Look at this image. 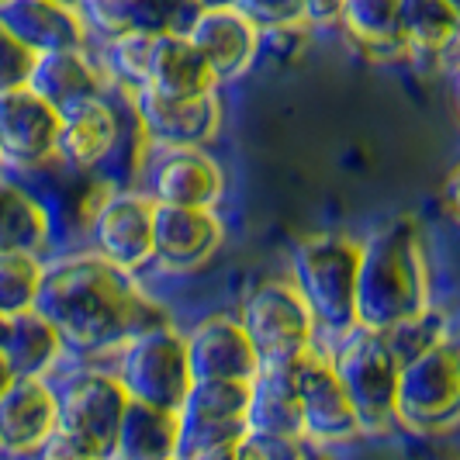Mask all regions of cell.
<instances>
[{
    "label": "cell",
    "mask_w": 460,
    "mask_h": 460,
    "mask_svg": "<svg viewBox=\"0 0 460 460\" xmlns=\"http://www.w3.org/2000/svg\"><path fill=\"white\" fill-rule=\"evenodd\" d=\"M31 308L52 323L63 343L87 353L128 343L138 332L166 323L163 308L138 291L132 274L97 253L73 256L42 270Z\"/></svg>",
    "instance_id": "6da1fadb"
},
{
    "label": "cell",
    "mask_w": 460,
    "mask_h": 460,
    "mask_svg": "<svg viewBox=\"0 0 460 460\" xmlns=\"http://www.w3.org/2000/svg\"><path fill=\"white\" fill-rule=\"evenodd\" d=\"M429 308V274L422 239L409 218H394L357 250V325L385 332Z\"/></svg>",
    "instance_id": "7a4b0ae2"
},
{
    "label": "cell",
    "mask_w": 460,
    "mask_h": 460,
    "mask_svg": "<svg viewBox=\"0 0 460 460\" xmlns=\"http://www.w3.org/2000/svg\"><path fill=\"white\" fill-rule=\"evenodd\" d=\"M357 243L340 235H308L295 246V291L308 305L315 325L336 336L357 329Z\"/></svg>",
    "instance_id": "3957f363"
},
{
    "label": "cell",
    "mask_w": 460,
    "mask_h": 460,
    "mask_svg": "<svg viewBox=\"0 0 460 460\" xmlns=\"http://www.w3.org/2000/svg\"><path fill=\"white\" fill-rule=\"evenodd\" d=\"M332 370L353 405L360 433H388L394 419V385L398 364L381 332L349 329L340 353L332 357Z\"/></svg>",
    "instance_id": "277c9868"
},
{
    "label": "cell",
    "mask_w": 460,
    "mask_h": 460,
    "mask_svg": "<svg viewBox=\"0 0 460 460\" xmlns=\"http://www.w3.org/2000/svg\"><path fill=\"white\" fill-rule=\"evenodd\" d=\"M239 325L256 349L260 367L295 364L301 353L315 349V319L301 301L295 284L263 280L243 301Z\"/></svg>",
    "instance_id": "5b68a950"
},
{
    "label": "cell",
    "mask_w": 460,
    "mask_h": 460,
    "mask_svg": "<svg viewBox=\"0 0 460 460\" xmlns=\"http://www.w3.org/2000/svg\"><path fill=\"white\" fill-rule=\"evenodd\" d=\"M118 385L125 388L128 402L177 412L184 405V394L190 388V367H187L184 336L170 323L153 325L146 332L132 336L125 343Z\"/></svg>",
    "instance_id": "8992f818"
},
{
    "label": "cell",
    "mask_w": 460,
    "mask_h": 460,
    "mask_svg": "<svg viewBox=\"0 0 460 460\" xmlns=\"http://www.w3.org/2000/svg\"><path fill=\"white\" fill-rule=\"evenodd\" d=\"M460 364L450 343L429 346L398 367L394 385V419L419 433H439L457 422Z\"/></svg>",
    "instance_id": "52a82bcc"
},
{
    "label": "cell",
    "mask_w": 460,
    "mask_h": 460,
    "mask_svg": "<svg viewBox=\"0 0 460 460\" xmlns=\"http://www.w3.org/2000/svg\"><path fill=\"white\" fill-rule=\"evenodd\" d=\"M246 381H190L177 409V460L229 447L246 437Z\"/></svg>",
    "instance_id": "ba28073f"
},
{
    "label": "cell",
    "mask_w": 460,
    "mask_h": 460,
    "mask_svg": "<svg viewBox=\"0 0 460 460\" xmlns=\"http://www.w3.org/2000/svg\"><path fill=\"white\" fill-rule=\"evenodd\" d=\"M59 398V426L84 439L101 460L111 457L118 426L128 409V394L111 374H80Z\"/></svg>",
    "instance_id": "9c48e42d"
},
{
    "label": "cell",
    "mask_w": 460,
    "mask_h": 460,
    "mask_svg": "<svg viewBox=\"0 0 460 460\" xmlns=\"http://www.w3.org/2000/svg\"><path fill=\"white\" fill-rule=\"evenodd\" d=\"M222 222L211 208L156 205L149 232V260H156L170 274H194L222 246Z\"/></svg>",
    "instance_id": "30bf717a"
},
{
    "label": "cell",
    "mask_w": 460,
    "mask_h": 460,
    "mask_svg": "<svg viewBox=\"0 0 460 460\" xmlns=\"http://www.w3.org/2000/svg\"><path fill=\"white\" fill-rule=\"evenodd\" d=\"M136 118L142 136L160 149H201L218 136L222 108L215 101V91L198 97L136 91Z\"/></svg>",
    "instance_id": "8fae6325"
},
{
    "label": "cell",
    "mask_w": 460,
    "mask_h": 460,
    "mask_svg": "<svg viewBox=\"0 0 460 460\" xmlns=\"http://www.w3.org/2000/svg\"><path fill=\"white\" fill-rule=\"evenodd\" d=\"M291 370H295V392H298L305 437L346 439L360 433L353 405H349L329 357H323L319 349H308L291 364Z\"/></svg>",
    "instance_id": "7c38bea8"
},
{
    "label": "cell",
    "mask_w": 460,
    "mask_h": 460,
    "mask_svg": "<svg viewBox=\"0 0 460 460\" xmlns=\"http://www.w3.org/2000/svg\"><path fill=\"white\" fill-rule=\"evenodd\" d=\"M190 381H253L260 374L256 349L250 346L239 319L208 315L184 340Z\"/></svg>",
    "instance_id": "4fadbf2b"
},
{
    "label": "cell",
    "mask_w": 460,
    "mask_h": 460,
    "mask_svg": "<svg viewBox=\"0 0 460 460\" xmlns=\"http://www.w3.org/2000/svg\"><path fill=\"white\" fill-rule=\"evenodd\" d=\"M59 111L28 87L0 93V160L35 166L56 153Z\"/></svg>",
    "instance_id": "5bb4252c"
},
{
    "label": "cell",
    "mask_w": 460,
    "mask_h": 460,
    "mask_svg": "<svg viewBox=\"0 0 460 460\" xmlns=\"http://www.w3.org/2000/svg\"><path fill=\"white\" fill-rule=\"evenodd\" d=\"M153 198L142 194H111L93 211L91 226L97 256L111 267L132 274L149 263V232H153Z\"/></svg>",
    "instance_id": "9a60e30c"
},
{
    "label": "cell",
    "mask_w": 460,
    "mask_h": 460,
    "mask_svg": "<svg viewBox=\"0 0 460 460\" xmlns=\"http://www.w3.org/2000/svg\"><path fill=\"white\" fill-rule=\"evenodd\" d=\"M187 42L215 73V80L243 76L260 52V31L235 7H208L184 31Z\"/></svg>",
    "instance_id": "2e32d148"
},
{
    "label": "cell",
    "mask_w": 460,
    "mask_h": 460,
    "mask_svg": "<svg viewBox=\"0 0 460 460\" xmlns=\"http://www.w3.org/2000/svg\"><path fill=\"white\" fill-rule=\"evenodd\" d=\"M84 24H93L108 39L115 35H184L198 18L194 0H80Z\"/></svg>",
    "instance_id": "e0dca14e"
},
{
    "label": "cell",
    "mask_w": 460,
    "mask_h": 460,
    "mask_svg": "<svg viewBox=\"0 0 460 460\" xmlns=\"http://www.w3.org/2000/svg\"><path fill=\"white\" fill-rule=\"evenodd\" d=\"M59 426V398L42 377H11L0 392V447L11 454H35Z\"/></svg>",
    "instance_id": "ac0fdd59"
},
{
    "label": "cell",
    "mask_w": 460,
    "mask_h": 460,
    "mask_svg": "<svg viewBox=\"0 0 460 460\" xmlns=\"http://www.w3.org/2000/svg\"><path fill=\"white\" fill-rule=\"evenodd\" d=\"M0 24L35 56L80 49L84 35H87V24L80 18V11L66 7V4H56V0H4Z\"/></svg>",
    "instance_id": "d6986e66"
},
{
    "label": "cell",
    "mask_w": 460,
    "mask_h": 460,
    "mask_svg": "<svg viewBox=\"0 0 460 460\" xmlns=\"http://www.w3.org/2000/svg\"><path fill=\"white\" fill-rule=\"evenodd\" d=\"M222 170L201 149H163L153 163V205H184V208H215L222 198Z\"/></svg>",
    "instance_id": "ffe728a7"
},
{
    "label": "cell",
    "mask_w": 460,
    "mask_h": 460,
    "mask_svg": "<svg viewBox=\"0 0 460 460\" xmlns=\"http://www.w3.org/2000/svg\"><path fill=\"white\" fill-rule=\"evenodd\" d=\"M24 87L31 93H39L49 108H56L59 115H66L73 108L101 97V76H97V69L87 63V56L80 49H63V52L35 56Z\"/></svg>",
    "instance_id": "44dd1931"
},
{
    "label": "cell",
    "mask_w": 460,
    "mask_h": 460,
    "mask_svg": "<svg viewBox=\"0 0 460 460\" xmlns=\"http://www.w3.org/2000/svg\"><path fill=\"white\" fill-rule=\"evenodd\" d=\"M218 87L215 73L198 56V49L187 42V35H156L149 49L146 84L138 91L160 93V97H198Z\"/></svg>",
    "instance_id": "7402d4cb"
},
{
    "label": "cell",
    "mask_w": 460,
    "mask_h": 460,
    "mask_svg": "<svg viewBox=\"0 0 460 460\" xmlns=\"http://www.w3.org/2000/svg\"><path fill=\"white\" fill-rule=\"evenodd\" d=\"M63 340L35 308H24L0 319V364L11 377H46V370L59 360Z\"/></svg>",
    "instance_id": "603a6c76"
},
{
    "label": "cell",
    "mask_w": 460,
    "mask_h": 460,
    "mask_svg": "<svg viewBox=\"0 0 460 460\" xmlns=\"http://www.w3.org/2000/svg\"><path fill=\"white\" fill-rule=\"evenodd\" d=\"M246 433L288 437V439L305 437L301 433V409H298V392H295V370H291V364L260 367V374L250 381Z\"/></svg>",
    "instance_id": "cb8c5ba5"
},
{
    "label": "cell",
    "mask_w": 460,
    "mask_h": 460,
    "mask_svg": "<svg viewBox=\"0 0 460 460\" xmlns=\"http://www.w3.org/2000/svg\"><path fill=\"white\" fill-rule=\"evenodd\" d=\"M118 132H121V125H118V115L111 111V104L93 97L87 104L59 115V142H56V149L76 170H97L101 163L111 160Z\"/></svg>",
    "instance_id": "d4e9b609"
},
{
    "label": "cell",
    "mask_w": 460,
    "mask_h": 460,
    "mask_svg": "<svg viewBox=\"0 0 460 460\" xmlns=\"http://www.w3.org/2000/svg\"><path fill=\"white\" fill-rule=\"evenodd\" d=\"M108 460H177V412L128 402Z\"/></svg>",
    "instance_id": "484cf974"
},
{
    "label": "cell",
    "mask_w": 460,
    "mask_h": 460,
    "mask_svg": "<svg viewBox=\"0 0 460 460\" xmlns=\"http://www.w3.org/2000/svg\"><path fill=\"white\" fill-rule=\"evenodd\" d=\"M340 22L346 35L374 59L405 56V42L398 31V0H343Z\"/></svg>",
    "instance_id": "4316f807"
},
{
    "label": "cell",
    "mask_w": 460,
    "mask_h": 460,
    "mask_svg": "<svg viewBox=\"0 0 460 460\" xmlns=\"http://www.w3.org/2000/svg\"><path fill=\"white\" fill-rule=\"evenodd\" d=\"M398 31L405 52L439 56L457 39V4L454 0H398Z\"/></svg>",
    "instance_id": "83f0119b"
},
{
    "label": "cell",
    "mask_w": 460,
    "mask_h": 460,
    "mask_svg": "<svg viewBox=\"0 0 460 460\" xmlns=\"http://www.w3.org/2000/svg\"><path fill=\"white\" fill-rule=\"evenodd\" d=\"M49 239V215L22 187L0 181V253H39Z\"/></svg>",
    "instance_id": "f1b7e54d"
},
{
    "label": "cell",
    "mask_w": 460,
    "mask_h": 460,
    "mask_svg": "<svg viewBox=\"0 0 460 460\" xmlns=\"http://www.w3.org/2000/svg\"><path fill=\"white\" fill-rule=\"evenodd\" d=\"M42 270L31 253H0V319L35 305Z\"/></svg>",
    "instance_id": "f546056e"
},
{
    "label": "cell",
    "mask_w": 460,
    "mask_h": 460,
    "mask_svg": "<svg viewBox=\"0 0 460 460\" xmlns=\"http://www.w3.org/2000/svg\"><path fill=\"white\" fill-rule=\"evenodd\" d=\"M443 315L439 312H429V308H422L419 315L412 319H405V323L392 325V329H385L381 336H385V343L392 349L394 364L402 367L405 360H412L419 353H426L429 346L443 343Z\"/></svg>",
    "instance_id": "4dcf8cb0"
},
{
    "label": "cell",
    "mask_w": 460,
    "mask_h": 460,
    "mask_svg": "<svg viewBox=\"0 0 460 460\" xmlns=\"http://www.w3.org/2000/svg\"><path fill=\"white\" fill-rule=\"evenodd\" d=\"M156 35H115L108 46V66L121 84H128L138 91L146 84V69H149V49Z\"/></svg>",
    "instance_id": "1f68e13d"
},
{
    "label": "cell",
    "mask_w": 460,
    "mask_h": 460,
    "mask_svg": "<svg viewBox=\"0 0 460 460\" xmlns=\"http://www.w3.org/2000/svg\"><path fill=\"white\" fill-rule=\"evenodd\" d=\"M256 31L263 28H277V24H295L301 22L305 0H235L232 4Z\"/></svg>",
    "instance_id": "d6a6232c"
},
{
    "label": "cell",
    "mask_w": 460,
    "mask_h": 460,
    "mask_svg": "<svg viewBox=\"0 0 460 460\" xmlns=\"http://www.w3.org/2000/svg\"><path fill=\"white\" fill-rule=\"evenodd\" d=\"M31 63H35V52H28V49L0 24V93L24 87V84H28V73H31Z\"/></svg>",
    "instance_id": "836d02e7"
},
{
    "label": "cell",
    "mask_w": 460,
    "mask_h": 460,
    "mask_svg": "<svg viewBox=\"0 0 460 460\" xmlns=\"http://www.w3.org/2000/svg\"><path fill=\"white\" fill-rule=\"evenodd\" d=\"M35 460H101V457L93 454L84 439H76L69 429L56 426V429L42 439V447L35 450Z\"/></svg>",
    "instance_id": "e575fe53"
},
{
    "label": "cell",
    "mask_w": 460,
    "mask_h": 460,
    "mask_svg": "<svg viewBox=\"0 0 460 460\" xmlns=\"http://www.w3.org/2000/svg\"><path fill=\"white\" fill-rule=\"evenodd\" d=\"M340 4H343V0H305L301 22H315V24L340 22Z\"/></svg>",
    "instance_id": "d590c367"
},
{
    "label": "cell",
    "mask_w": 460,
    "mask_h": 460,
    "mask_svg": "<svg viewBox=\"0 0 460 460\" xmlns=\"http://www.w3.org/2000/svg\"><path fill=\"white\" fill-rule=\"evenodd\" d=\"M187 460H239V450H235V443H229V447L201 450V454H194V457H187Z\"/></svg>",
    "instance_id": "8d00e7d4"
},
{
    "label": "cell",
    "mask_w": 460,
    "mask_h": 460,
    "mask_svg": "<svg viewBox=\"0 0 460 460\" xmlns=\"http://www.w3.org/2000/svg\"><path fill=\"white\" fill-rule=\"evenodd\" d=\"M194 4H198L201 11H208V7H232L235 0H194Z\"/></svg>",
    "instance_id": "74e56055"
},
{
    "label": "cell",
    "mask_w": 460,
    "mask_h": 460,
    "mask_svg": "<svg viewBox=\"0 0 460 460\" xmlns=\"http://www.w3.org/2000/svg\"><path fill=\"white\" fill-rule=\"evenodd\" d=\"M7 385H11V374H7V367H4V364H0V392H4V388H7Z\"/></svg>",
    "instance_id": "f35d334b"
},
{
    "label": "cell",
    "mask_w": 460,
    "mask_h": 460,
    "mask_svg": "<svg viewBox=\"0 0 460 460\" xmlns=\"http://www.w3.org/2000/svg\"><path fill=\"white\" fill-rule=\"evenodd\" d=\"M56 4H66V7H76V4H80V0H56Z\"/></svg>",
    "instance_id": "ab89813d"
},
{
    "label": "cell",
    "mask_w": 460,
    "mask_h": 460,
    "mask_svg": "<svg viewBox=\"0 0 460 460\" xmlns=\"http://www.w3.org/2000/svg\"><path fill=\"white\" fill-rule=\"evenodd\" d=\"M0 4H4V0H0Z\"/></svg>",
    "instance_id": "60d3db41"
}]
</instances>
